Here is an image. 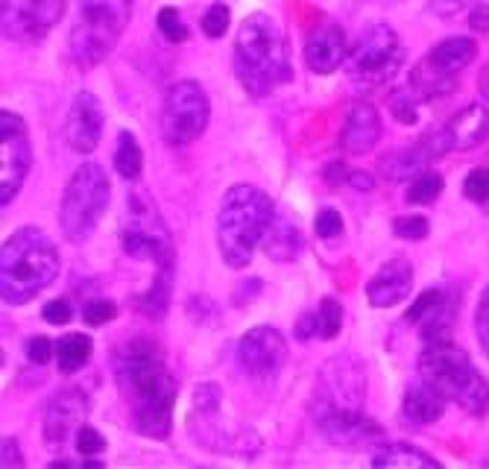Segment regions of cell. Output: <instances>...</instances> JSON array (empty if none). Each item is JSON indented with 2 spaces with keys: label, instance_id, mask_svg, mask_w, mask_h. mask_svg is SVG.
Returning <instances> with one entry per match:
<instances>
[{
  "label": "cell",
  "instance_id": "6da1fadb",
  "mask_svg": "<svg viewBox=\"0 0 489 469\" xmlns=\"http://www.w3.org/2000/svg\"><path fill=\"white\" fill-rule=\"evenodd\" d=\"M115 382L129 408L135 432L165 440L173 423L176 379L156 352V346L147 341H132L127 350H120L115 355Z\"/></svg>",
  "mask_w": 489,
  "mask_h": 469
},
{
  "label": "cell",
  "instance_id": "7a4b0ae2",
  "mask_svg": "<svg viewBox=\"0 0 489 469\" xmlns=\"http://www.w3.org/2000/svg\"><path fill=\"white\" fill-rule=\"evenodd\" d=\"M235 74L252 97H270L290 83V53L276 18L255 12L235 36Z\"/></svg>",
  "mask_w": 489,
  "mask_h": 469
},
{
  "label": "cell",
  "instance_id": "3957f363",
  "mask_svg": "<svg viewBox=\"0 0 489 469\" xmlns=\"http://www.w3.org/2000/svg\"><path fill=\"white\" fill-rule=\"evenodd\" d=\"M56 276L59 252L42 229L24 226V229L12 232L4 252H0V297L6 305L15 308L30 302L45 288H50Z\"/></svg>",
  "mask_w": 489,
  "mask_h": 469
},
{
  "label": "cell",
  "instance_id": "277c9868",
  "mask_svg": "<svg viewBox=\"0 0 489 469\" xmlns=\"http://www.w3.org/2000/svg\"><path fill=\"white\" fill-rule=\"evenodd\" d=\"M276 218L273 199L255 185H232L217 214V247L229 267H247Z\"/></svg>",
  "mask_w": 489,
  "mask_h": 469
},
{
  "label": "cell",
  "instance_id": "5b68a950",
  "mask_svg": "<svg viewBox=\"0 0 489 469\" xmlns=\"http://www.w3.org/2000/svg\"><path fill=\"white\" fill-rule=\"evenodd\" d=\"M419 375L445 402H454L472 417H484L489 411V384L460 346L431 341L419 355Z\"/></svg>",
  "mask_w": 489,
  "mask_h": 469
},
{
  "label": "cell",
  "instance_id": "8992f818",
  "mask_svg": "<svg viewBox=\"0 0 489 469\" xmlns=\"http://www.w3.org/2000/svg\"><path fill=\"white\" fill-rule=\"evenodd\" d=\"M132 15V0H83L71 30V59L83 71L97 65L117 47Z\"/></svg>",
  "mask_w": 489,
  "mask_h": 469
},
{
  "label": "cell",
  "instance_id": "52a82bcc",
  "mask_svg": "<svg viewBox=\"0 0 489 469\" xmlns=\"http://www.w3.org/2000/svg\"><path fill=\"white\" fill-rule=\"evenodd\" d=\"M120 247H124L129 259L149 261V264H156L158 270L173 273L176 250H173L170 229H168V223L161 220L156 203L141 188H135L127 197V218H124V226H120Z\"/></svg>",
  "mask_w": 489,
  "mask_h": 469
},
{
  "label": "cell",
  "instance_id": "ba28073f",
  "mask_svg": "<svg viewBox=\"0 0 489 469\" xmlns=\"http://www.w3.org/2000/svg\"><path fill=\"white\" fill-rule=\"evenodd\" d=\"M108 177L106 170L97 162H88V165H79L74 170V177L67 179V188L62 194V209H59V226H62V235L71 240V244H79L86 240L94 226L100 223L103 211L108 206Z\"/></svg>",
  "mask_w": 489,
  "mask_h": 469
},
{
  "label": "cell",
  "instance_id": "9c48e42d",
  "mask_svg": "<svg viewBox=\"0 0 489 469\" xmlns=\"http://www.w3.org/2000/svg\"><path fill=\"white\" fill-rule=\"evenodd\" d=\"M404 50L392 26L375 21L358 36L346 56V71L358 91H372L387 86L402 68Z\"/></svg>",
  "mask_w": 489,
  "mask_h": 469
},
{
  "label": "cell",
  "instance_id": "30bf717a",
  "mask_svg": "<svg viewBox=\"0 0 489 469\" xmlns=\"http://www.w3.org/2000/svg\"><path fill=\"white\" fill-rule=\"evenodd\" d=\"M211 106L206 91L194 79H179L165 94L161 106V136L170 147H188L209 127Z\"/></svg>",
  "mask_w": 489,
  "mask_h": 469
},
{
  "label": "cell",
  "instance_id": "8fae6325",
  "mask_svg": "<svg viewBox=\"0 0 489 469\" xmlns=\"http://www.w3.org/2000/svg\"><path fill=\"white\" fill-rule=\"evenodd\" d=\"M0 206H9L18 197L21 185L33 165L30 132H26L24 117L4 109L0 112Z\"/></svg>",
  "mask_w": 489,
  "mask_h": 469
},
{
  "label": "cell",
  "instance_id": "7c38bea8",
  "mask_svg": "<svg viewBox=\"0 0 489 469\" xmlns=\"http://www.w3.org/2000/svg\"><path fill=\"white\" fill-rule=\"evenodd\" d=\"M366 396V372L358 358L351 355H337L325 361L320 375H317V408L322 411H358Z\"/></svg>",
  "mask_w": 489,
  "mask_h": 469
},
{
  "label": "cell",
  "instance_id": "4fadbf2b",
  "mask_svg": "<svg viewBox=\"0 0 489 469\" xmlns=\"http://www.w3.org/2000/svg\"><path fill=\"white\" fill-rule=\"evenodd\" d=\"M288 361V343L273 326H255L238 341V364L255 382L276 379Z\"/></svg>",
  "mask_w": 489,
  "mask_h": 469
},
{
  "label": "cell",
  "instance_id": "5bb4252c",
  "mask_svg": "<svg viewBox=\"0 0 489 469\" xmlns=\"http://www.w3.org/2000/svg\"><path fill=\"white\" fill-rule=\"evenodd\" d=\"M65 0H15V6L4 18V33L12 42L33 45L62 21Z\"/></svg>",
  "mask_w": 489,
  "mask_h": 469
},
{
  "label": "cell",
  "instance_id": "9a60e30c",
  "mask_svg": "<svg viewBox=\"0 0 489 469\" xmlns=\"http://www.w3.org/2000/svg\"><path fill=\"white\" fill-rule=\"evenodd\" d=\"M448 150H452V141H448L445 124L433 127V129L425 132L423 138H416L413 147H404V150L384 156L382 158V173L392 182H404L411 177H419V173H425V168L433 162V158H440Z\"/></svg>",
  "mask_w": 489,
  "mask_h": 469
},
{
  "label": "cell",
  "instance_id": "2e32d148",
  "mask_svg": "<svg viewBox=\"0 0 489 469\" xmlns=\"http://www.w3.org/2000/svg\"><path fill=\"white\" fill-rule=\"evenodd\" d=\"M317 428L331 446H341V449H363V446H370L372 440H382L384 434L382 425L372 417H366L361 408L358 411H346V408L322 411L317 417Z\"/></svg>",
  "mask_w": 489,
  "mask_h": 469
},
{
  "label": "cell",
  "instance_id": "e0dca14e",
  "mask_svg": "<svg viewBox=\"0 0 489 469\" xmlns=\"http://www.w3.org/2000/svg\"><path fill=\"white\" fill-rule=\"evenodd\" d=\"M91 411L88 396L79 387H65L56 396L50 399L45 411V444L47 446H62L67 437L79 432Z\"/></svg>",
  "mask_w": 489,
  "mask_h": 469
},
{
  "label": "cell",
  "instance_id": "ac0fdd59",
  "mask_svg": "<svg viewBox=\"0 0 489 469\" xmlns=\"http://www.w3.org/2000/svg\"><path fill=\"white\" fill-rule=\"evenodd\" d=\"M103 136V106L91 91H79L74 97L65 124V141L76 153H94Z\"/></svg>",
  "mask_w": 489,
  "mask_h": 469
},
{
  "label": "cell",
  "instance_id": "d6986e66",
  "mask_svg": "<svg viewBox=\"0 0 489 469\" xmlns=\"http://www.w3.org/2000/svg\"><path fill=\"white\" fill-rule=\"evenodd\" d=\"M349 56L346 36L334 21H322L308 33L305 42V62L314 74H331Z\"/></svg>",
  "mask_w": 489,
  "mask_h": 469
},
{
  "label": "cell",
  "instance_id": "ffe728a7",
  "mask_svg": "<svg viewBox=\"0 0 489 469\" xmlns=\"http://www.w3.org/2000/svg\"><path fill=\"white\" fill-rule=\"evenodd\" d=\"M382 141V117L372 103L358 100L346 115V124L341 129V147L351 156L375 150V144Z\"/></svg>",
  "mask_w": 489,
  "mask_h": 469
},
{
  "label": "cell",
  "instance_id": "44dd1931",
  "mask_svg": "<svg viewBox=\"0 0 489 469\" xmlns=\"http://www.w3.org/2000/svg\"><path fill=\"white\" fill-rule=\"evenodd\" d=\"M413 288V267L407 259H392L378 270L370 285H366V297H370L372 308H390L407 300V293Z\"/></svg>",
  "mask_w": 489,
  "mask_h": 469
},
{
  "label": "cell",
  "instance_id": "7402d4cb",
  "mask_svg": "<svg viewBox=\"0 0 489 469\" xmlns=\"http://www.w3.org/2000/svg\"><path fill=\"white\" fill-rule=\"evenodd\" d=\"M452 150H474L489 138V109L484 103H469L445 124Z\"/></svg>",
  "mask_w": 489,
  "mask_h": 469
},
{
  "label": "cell",
  "instance_id": "603a6c76",
  "mask_svg": "<svg viewBox=\"0 0 489 469\" xmlns=\"http://www.w3.org/2000/svg\"><path fill=\"white\" fill-rule=\"evenodd\" d=\"M460 83V74H448L440 65H433L428 56H423L411 71V88L419 94V100H437L448 97Z\"/></svg>",
  "mask_w": 489,
  "mask_h": 469
},
{
  "label": "cell",
  "instance_id": "cb8c5ba5",
  "mask_svg": "<svg viewBox=\"0 0 489 469\" xmlns=\"http://www.w3.org/2000/svg\"><path fill=\"white\" fill-rule=\"evenodd\" d=\"M264 252L276 261H293L299 252H302V232H299L296 220H290L288 214L276 211L273 223L264 235Z\"/></svg>",
  "mask_w": 489,
  "mask_h": 469
},
{
  "label": "cell",
  "instance_id": "d4e9b609",
  "mask_svg": "<svg viewBox=\"0 0 489 469\" xmlns=\"http://www.w3.org/2000/svg\"><path fill=\"white\" fill-rule=\"evenodd\" d=\"M445 411V399L428 387L425 382L423 384H413L411 391L404 393V402H402V413L407 423L413 425H433Z\"/></svg>",
  "mask_w": 489,
  "mask_h": 469
},
{
  "label": "cell",
  "instance_id": "484cf974",
  "mask_svg": "<svg viewBox=\"0 0 489 469\" xmlns=\"http://www.w3.org/2000/svg\"><path fill=\"white\" fill-rule=\"evenodd\" d=\"M474 53H478V45H474L472 38L454 36V38H443L440 45H433L431 53H428V59L433 65H440V68L448 71V74H460V71L472 65Z\"/></svg>",
  "mask_w": 489,
  "mask_h": 469
},
{
  "label": "cell",
  "instance_id": "4316f807",
  "mask_svg": "<svg viewBox=\"0 0 489 469\" xmlns=\"http://www.w3.org/2000/svg\"><path fill=\"white\" fill-rule=\"evenodd\" d=\"M372 466L387 469V466H407V469H440V461H433L431 454L419 452L407 444H390L382 446L372 454Z\"/></svg>",
  "mask_w": 489,
  "mask_h": 469
},
{
  "label": "cell",
  "instance_id": "83f0119b",
  "mask_svg": "<svg viewBox=\"0 0 489 469\" xmlns=\"http://www.w3.org/2000/svg\"><path fill=\"white\" fill-rule=\"evenodd\" d=\"M91 338L88 334H79V331H71L65 334V338H59L56 343V361H59V370L65 375H74L76 370H83L88 364L91 358Z\"/></svg>",
  "mask_w": 489,
  "mask_h": 469
},
{
  "label": "cell",
  "instance_id": "f1b7e54d",
  "mask_svg": "<svg viewBox=\"0 0 489 469\" xmlns=\"http://www.w3.org/2000/svg\"><path fill=\"white\" fill-rule=\"evenodd\" d=\"M115 170H117L127 182H135V179L141 177V170H144V153H141L138 141H135V136H129V132H120V136H117Z\"/></svg>",
  "mask_w": 489,
  "mask_h": 469
},
{
  "label": "cell",
  "instance_id": "f546056e",
  "mask_svg": "<svg viewBox=\"0 0 489 469\" xmlns=\"http://www.w3.org/2000/svg\"><path fill=\"white\" fill-rule=\"evenodd\" d=\"M170 270H158V279L153 281V288H149L144 297H138V311L147 314V317H165L168 311V300H170Z\"/></svg>",
  "mask_w": 489,
  "mask_h": 469
},
{
  "label": "cell",
  "instance_id": "4dcf8cb0",
  "mask_svg": "<svg viewBox=\"0 0 489 469\" xmlns=\"http://www.w3.org/2000/svg\"><path fill=\"white\" fill-rule=\"evenodd\" d=\"M443 185L445 182H443L440 173L425 170V173H419V177H413L411 188L404 191V199H407V203H413V206H428L443 194Z\"/></svg>",
  "mask_w": 489,
  "mask_h": 469
},
{
  "label": "cell",
  "instance_id": "1f68e13d",
  "mask_svg": "<svg viewBox=\"0 0 489 469\" xmlns=\"http://www.w3.org/2000/svg\"><path fill=\"white\" fill-rule=\"evenodd\" d=\"M317 317H320V338L322 341H331L341 334L343 326V305L337 302L334 297H325L317 308Z\"/></svg>",
  "mask_w": 489,
  "mask_h": 469
},
{
  "label": "cell",
  "instance_id": "d6a6232c",
  "mask_svg": "<svg viewBox=\"0 0 489 469\" xmlns=\"http://www.w3.org/2000/svg\"><path fill=\"white\" fill-rule=\"evenodd\" d=\"M416 103L419 94L413 88H402L390 94V112L399 124H416Z\"/></svg>",
  "mask_w": 489,
  "mask_h": 469
},
{
  "label": "cell",
  "instance_id": "836d02e7",
  "mask_svg": "<svg viewBox=\"0 0 489 469\" xmlns=\"http://www.w3.org/2000/svg\"><path fill=\"white\" fill-rule=\"evenodd\" d=\"M431 232V223L423 214H404V218L392 220V235H399L402 240H425Z\"/></svg>",
  "mask_w": 489,
  "mask_h": 469
},
{
  "label": "cell",
  "instance_id": "e575fe53",
  "mask_svg": "<svg viewBox=\"0 0 489 469\" xmlns=\"http://www.w3.org/2000/svg\"><path fill=\"white\" fill-rule=\"evenodd\" d=\"M158 33L165 36L170 45H179V42H185V38H188L182 15L173 6H165V9L158 12Z\"/></svg>",
  "mask_w": 489,
  "mask_h": 469
},
{
  "label": "cell",
  "instance_id": "d590c367",
  "mask_svg": "<svg viewBox=\"0 0 489 469\" xmlns=\"http://www.w3.org/2000/svg\"><path fill=\"white\" fill-rule=\"evenodd\" d=\"M229 6H223V4H214V6H209L206 9V15H202V33H206L209 38H220V36H226V30H229Z\"/></svg>",
  "mask_w": 489,
  "mask_h": 469
},
{
  "label": "cell",
  "instance_id": "8d00e7d4",
  "mask_svg": "<svg viewBox=\"0 0 489 469\" xmlns=\"http://www.w3.org/2000/svg\"><path fill=\"white\" fill-rule=\"evenodd\" d=\"M115 317H117V305L112 300H91L83 305V320L88 326H106Z\"/></svg>",
  "mask_w": 489,
  "mask_h": 469
},
{
  "label": "cell",
  "instance_id": "74e56055",
  "mask_svg": "<svg viewBox=\"0 0 489 469\" xmlns=\"http://www.w3.org/2000/svg\"><path fill=\"white\" fill-rule=\"evenodd\" d=\"M464 191L474 203H489V168H474L464 179Z\"/></svg>",
  "mask_w": 489,
  "mask_h": 469
},
{
  "label": "cell",
  "instance_id": "f35d334b",
  "mask_svg": "<svg viewBox=\"0 0 489 469\" xmlns=\"http://www.w3.org/2000/svg\"><path fill=\"white\" fill-rule=\"evenodd\" d=\"M474 334H478L484 355L489 358V285L484 288L481 300H478V311H474Z\"/></svg>",
  "mask_w": 489,
  "mask_h": 469
},
{
  "label": "cell",
  "instance_id": "ab89813d",
  "mask_svg": "<svg viewBox=\"0 0 489 469\" xmlns=\"http://www.w3.org/2000/svg\"><path fill=\"white\" fill-rule=\"evenodd\" d=\"M317 235L322 240H331V238H341L343 235V218H341V211H334V209H322L317 214Z\"/></svg>",
  "mask_w": 489,
  "mask_h": 469
},
{
  "label": "cell",
  "instance_id": "60d3db41",
  "mask_svg": "<svg viewBox=\"0 0 489 469\" xmlns=\"http://www.w3.org/2000/svg\"><path fill=\"white\" fill-rule=\"evenodd\" d=\"M106 449V437L100 432H94V428L83 425L76 432V452L83 454V458H94V454H100Z\"/></svg>",
  "mask_w": 489,
  "mask_h": 469
},
{
  "label": "cell",
  "instance_id": "b9f144b4",
  "mask_svg": "<svg viewBox=\"0 0 489 469\" xmlns=\"http://www.w3.org/2000/svg\"><path fill=\"white\" fill-rule=\"evenodd\" d=\"M56 355V343L45 334H36V338L26 341V358L33 361V364H47V361Z\"/></svg>",
  "mask_w": 489,
  "mask_h": 469
},
{
  "label": "cell",
  "instance_id": "7bdbcfd3",
  "mask_svg": "<svg viewBox=\"0 0 489 469\" xmlns=\"http://www.w3.org/2000/svg\"><path fill=\"white\" fill-rule=\"evenodd\" d=\"M220 387L217 384H199L194 391V408L202 411V413H214L217 408H220Z\"/></svg>",
  "mask_w": 489,
  "mask_h": 469
},
{
  "label": "cell",
  "instance_id": "ee69618b",
  "mask_svg": "<svg viewBox=\"0 0 489 469\" xmlns=\"http://www.w3.org/2000/svg\"><path fill=\"white\" fill-rule=\"evenodd\" d=\"M71 317H74V308L67 300H50L45 305V320L50 326H65V323H71Z\"/></svg>",
  "mask_w": 489,
  "mask_h": 469
},
{
  "label": "cell",
  "instance_id": "f6af8a7d",
  "mask_svg": "<svg viewBox=\"0 0 489 469\" xmlns=\"http://www.w3.org/2000/svg\"><path fill=\"white\" fill-rule=\"evenodd\" d=\"M469 26L474 33H489V4H481L472 9V15H469Z\"/></svg>",
  "mask_w": 489,
  "mask_h": 469
},
{
  "label": "cell",
  "instance_id": "bcb514c9",
  "mask_svg": "<svg viewBox=\"0 0 489 469\" xmlns=\"http://www.w3.org/2000/svg\"><path fill=\"white\" fill-rule=\"evenodd\" d=\"M4 469H24V458L18 452V444L12 437L4 440Z\"/></svg>",
  "mask_w": 489,
  "mask_h": 469
},
{
  "label": "cell",
  "instance_id": "7dc6e473",
  "mask_svg": "<svg viewBox=\"0 0 489 469\" xmlns=\"http://www.w3.org/2000/svg\"><path fill=\"white\" fill-rule=\"evenodd\" d=\"M472 0H431V9L437 15H457L460 9H466Z\"/></svg>",
  "mask_w": 489,
  "mask_h": 469
},
{
  "label": "cell",
  "instance_id": "c3c4849f",
  "mask_svg": "<svg viewBox=\"0 0 489 469\" xmlns=\"http://www.w3.org/2000/svg\"><path fill=\"white\" fill-rule=\"evenodd\" d=\"M311 334H320V317L317 314H302V320H299V326H296V338L308 341Z\"/></svg>",
  "mask_w": 489,
  "mask_h": 469
},
{
  "label": "cell",
  "instance_id": "681fc988",
  "mask_svg": "<svg viewBox=\"0 0 489 469\" xmlns=\"http://www.w3.org/2000/svg\"><path fill=\"white\" fill-rule=\"evenodd\" d=\"M349 182L358 188V191H372V177L366 173H349Z\"/></svg>",
  "mask_w": 489,
  "mask_h": 469
},
{
  "label": "cell",
  "instance_id": "f907efd6",
  "mask_svg": "<svg viewBox=\"0 0 489 469\" xmlns=\"http://www.w3.org/2000/svg\"><path fill=\"white\" fill-rule=\"evenodd\" d=\"M478 88H481V94H484V97L489 100V68L481 74V79H478Z\"/></svg>",
  "mask_w": 489,
  "mask_h": 469
}]
</instances>
